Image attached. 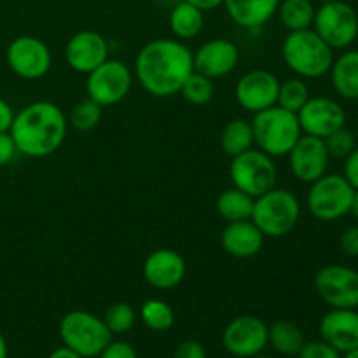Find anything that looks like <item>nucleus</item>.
<instances>
[{"instance_id":"nucleus-45","label":"nucleus","mask_w":358,"mask_h":358,"mask_svg":"<svg viewBox=\"0 0 358 358\" xmlns=\"http://www.w3.org/2000/svg\"><path fill=\"white\" fill-rule=\"evenodd\" d=\"M353 217L358 220V191H355V198H353V205H352V212Z\"/></svg>"},{"instance_id":"nucleus-19","label":"nucleus","mask_w":358,"mask_h":358,"mask_svg":"<svg viewBox=\"0 0 358 358\" xmlns=\"http://www.w3.org/2000/svg\"><path fill=\"white\" fill-rule=\"evenodd\" d=\"M187 273L185 259L171 248H157L143 262V278L157 290H171L180 285Z\"/></svg>"},{"instance_id":"nucleus-42","label":"nucleus","mask_w":358,"mask_h":358,"mask_svg":"<svg viewBox=\"0 0 358 358\" xmlns=\"http://www.w3.org/2000/svg\"><path fill=\"white\" fill-rule=\"evenodd\" d=\"M185 2L192 3V6H196L198 9H201L205 13V10H213L217 7H220L224 3V0H185Z\"/></svg>"},{"instance_id":"nucleus-18","label":"nucleus","mask_w":358,"mask_h":358,"mask_svg":"<svg viewBox=\"0 0 358 358\" xmlns=\"http://www.w3.org/2000/svg\"><path fill=\"white\" fill-rule=\"evenodd\" d=\"M238 62H240V49L229 38L206 41L192 52L194 70L210 79L229 76L236 69Z\"/></svg>"},{"instance_id":"nucleus-36","label":"nucleus","mask_w":358,"mask_h":358,"mask_svg":"<svg viewBox=\"0 0 358 358\" xmlns=\"http://www.w3.org/2000/svg\"><path fill=\"white\" fill-rule=\"evenodd\" d=\"M98 358H138L135 348L126 341H114L112 339L107 348L100 353Z\"/></svg>"},{"instance_id":"nucleus-10","label":"nucleus","mask_w":358,"mask_h":358,"mask_svg":"<svg viewBox=\"0 0 358 358\" xmlns=\"http://www.w3.org/2000/svg\"><path fill=\"white\" fill-rule=\"evenodd\" d=\"M133 86V72L121 59H105L100 66L87 73V98L100 107H112L124 100Z\"/></svg>"},{"instance_id":"nucleus-22","label":"nucleus","mask_w":358,"mask_h":358,"mask_svg":"<svg viewBox=\"0 0 358 358\" xmlns=\"http://www.w3.org/2000/svg\"><path fill=\"white\" fill-rule=\"evenodd\" d=\"M222 6L238 27L255 30L275 16L280 0H224Z\"/></svg>"},{"instance_id":"nucleus-39","label":"nucleus","mask_w":358,"mask_h":358,"mask_svg":"<svg viewBox=\"0 0 358 358\" xmlns=\"http://www.w3.org/2000/svg\"><path fill=\"white\" fill-rule=\"evenodd\" d=\"M339 247L350 257H358V224L357 226L348 227L345 233L341 234L339 240Z\"/></svg>"},{"instance_id":"nucleus-16","label":"nucleus","mask_w":358,"mask_h":358,"mask_svg":"<svg viewBox=\"0 0 358 358\" xmlns=\"http://www.w3.org/2000/svg\"><path fill=\"white\" fill-rule=\"evenodd\" d=\"M332 157L325 147L324 138L303 135L289 152V166L294 177L303 184H313L324 177Z\"/></svg>"},{"instance_id":"nucleus-37","label":"nucleus","mask_w":358,"mask_h":358,"mask_svg":"<svg viewBox=\"0 0 358 358\" xmlns=\"http://www.w3.org/2000/svg\"><path fill=\"white\" fill-rule=\"evenodd\" d=\"M173 358H206L205 346L194 339H185L177 345L173 352Z\"/></svg>"},{"instance_id":"nucleus-25","label":"nucleus","mask_w":358,"mask_h":358,"mask_svg":"<svg viewBox=\"0 0 358 358\" xmlns=\"http://www.w3.org/2000/svg\"><path fill=\"white\" fill-rule=\"evenodd\" d=\"M304 334L294 322L280 320L268 327V345L283 357H297L304 346Z\"/></svg>"},{"instance_id":"nucleus-13","label":"nucleus","mask_w":358,"mask_h":358,"mask_svg":"<svg viewBox=\"0 0 358 358\" xmlns=\"http://www.w3.org/2000/svg\"><path fill=\"white\" fill-rule=\"evenodd\" d=\"M227 353L238 358H252L268 346V325L254 315H241L231 320L222 332Z\"/></svg>"},{"instance_id":"nucleus-41","label":"nucleus","mask_w":358,"mask_h":358,"mask_svg":"<svg viewBox=\"0 0 358 358\" xmlns=\"http://www.w3.org/2000/svg\"><path fill=\"white\" fill-rule=\"evenodd\" d=\"M14 121V110L3 98H0V133L9 131Z\"/></svg>"},{"instance_id":"nucleus-28","label":"nucleus","mask_w":358,"mask_h":358,"mask_svg":"<svg viewBox=\"0 0 358 358\" xmlns=\"http://www.w3.org/2000/svg\"><path fill=\"white\" fill-rule=\"evenodd\" d=\"M220 147L231 157L252 149L254 147L252 122L247 119H233L227 122L220 133Z\"/></svg>"},{"instance_id":"nucleus-24","label":"nucleus","mask_w":358,"mask_h":358,"mask_svg":"<svg viewBox=\"0 0 358 358\" xmlns=\"http://www.w3.org/2000/svg\"><path fill=\"white\" fill-rule=\"evenodd\" d=\"M168 23H170V30L175 35V38L191 41V38L198 37L201 34L205 16H203L201 9L182 0L177 6H173L170 17H168Z\"/></svg>"},{"instance_id":"nucleus-21","label":"nucleus","mask_w":358,"mask_h":358,"mask_svg":"<svg viewBox=\"0 0 358 358\" xmlns=\"http://www.w3.org/2000/svg\"><path fill=\"white\" fill-rule=\"evenodd\" d=\"M264 240L266 236L252 222V219L227 222L222 234H220L222 248L236 259H248L257 255L264 247Z\"/></svg>"},{"instance_id":"nucleus-40","label":"nucleus","mask_w":358,"mask_h":358,"mask_svg":"<svg viewBox=\"0 0 358 358\" xmlns=\"http://www.w3.org/2000/svg\"><path fill=\"white\" fill-rule=\"evenodd\" d=\"M343 175L346 180L353 185V189L358 191V145L352 150L348 157L345 159V168H343Z\"/></svg>"},{"instance_id":"nucleus-17","label":"nucleus","mask_w":358,"mask_h":358,"mask_svg":"<svg viewBox=\"0 0 358 358\" xmlns=\"http://www.w3.org/2000/svg\"><path fill=\"white\" fill-rule=\"evenodd\" d=\"M65 59L73 72L87 76L108 59L107 38L94 30L77 31L66 42Z\"/></svg>"},{"instance_id":"nucleus-8","label":"nucleus","mask_w":358,"mask_h":358,"mask_svg":"<svg viewBox=\"0 0 358 358\" xmlns=\"http://www.w3.org/2000/svg\"><path fill=\"white\" fill-rule=\"evenodd\" d=\"M275 157L259 149H248L233 157L229 166V177L233 187L247 192L252 198H259L264 192L276 187L278 168Z\"/></svg>"},{"instance_id":"nucleus-38","label":"nucleus","mask_w":358,"mask_h":358,"mask_svg":"<svg viewBox=\"0 0 358 358\" xmlns=\"http://www.w3.org/2000/svg\"><path fill=\"white\" fill-rule=\"evenodd\" d=\"M17 149L9 131L0 133V168L7 166L16 157Z\"/></svg>"},{"instance_id":"nucleus-31","label":"nucleus","mask_w":358,"mask_h":358,"mask_svg":"<svg viewBox=\"0 0 358 358\" xmlns=\"http://www.w3.org/2000/svg\"><path fill=\"white\" fill-rule=\"evenodd\" d=\"M180 94L184 96L185 101L191 105H206L212 101L213 94H215V86H213V79L203 76L199 72H192L191 76L185 79L182 84Z\"/></svg>"},{"instance_id":"nucleus-26","label":"nucleus","mask_w":358,"mask_h":358,"mask_svg":"<svg viewBox=\"0 0 358 358\" xmlns=\"http://www.w3.org/2000/svg\"><path fill=\"white\" fill-rule=\"evenodd\" d=\"M255 198L248 196L247 192L240 191L236 187L226 189L220 192V196L215 201L217 213L222 217L226 222H238V220L252 219L254 212Z\"/></svg>"},{"instance_id":"nucleus-14","label":"nucleus","mask_w":358,"mask_h":358,"mask_svg":"<svg viewBox=\"0 0 358 358\" xmlns=\"http://www.w3.org/2000/svg\"><path fill=\"white\" fill-rule=\"evenodd\" d=\"M280 79L269 70L255 69L248 70L247 73L238 79L236 87H234V96H236L238 105L243 110L257 114L264 108L276 105L278 100Z\"/></svg>"},{"instance_id":"nucleus-20","label":"nucleus","mask_w":358,"mask_h":358,"mask_svg":"<svg viewBox=\"0 0 358 358\" xmlns=\"http://www.w3.org/2000/svg\"><path fill=\"white\" fill-rule=\"evenodd\" d=\"M320 339L339 353L358 348V311L348 308H331L318 325Z\"/></svg>"},{"instance_id":"nucleus-4","label":"nucleus","mask_w":358,"mask_h":358,"mask_svg":"<svg viewBox=\"0 0 358 358\" xmlns=\"http://www.w3.org/2000/svg\"><path fill=\"white\" fill-rule=\"evenodd\" d=\"M254 143L271 157H285L303 136L299 119L294 112L273 105L254 114L252 119Z\"/></svg>"},{"instance_id":"nucleus-1","label":"nucleus","mask_w":358,"mask_h":358,"mask_svg":"<svg viewBox=\"0 0 358 358\" xmlns=\"http://www.w3.org/2000/svg\"><path fill=\"white\" fill-rule=\"evenodd\" d=\"M192 72V51L178 38H152L136 52V80L156 98L180 93L182 84Z\"/></svg>"},{"instance_id":"nucleus-32","label":"nucleus","mask_w":358,"mask_h":358,"mask_svg":"<svg viewBox=\"0 0 358 358\" xmlns=\"http://www.w3.org/2000/svg\"><path fill=\"white\" fill-rule=\"evenodd\" d=\"M101 108L103 107H100L91 98L77 101L69 112V124L76 128L77 131H91L100 124Z\"/></svg>"},{"instance_id":"nucleus-33","label":"nucleus","mask_w":358,"mask_h":358,"mask_svg":"<svg viewBox=\"0 0 358 358\" xmlns=\"http://www.w3.org/2000/svg\"><path fill=\"white\" fill-rule=\"evenodd\" d=\"M101 318H103L105 325L112 332V336H119L126 334L135 327L136 311L128 303H114L105 310V315Z\"/></svg>"},{"instance_id":"nucleus-6","label":"nucleus","mask_w":358,"mask_h":358,"mask_svg":"<svg viewBox=\"0 0 358 358\" xmlns=\"http://www.w3.org/2000/svg\"><path fill=\"white\" fill-rule=\"evenodd\" d=\"M58 332L63 346L84 358L100 357L112 341V332L103 318L83 310L69 311L59 322Z\"/></svg>"},{"instance_id":"nucleus-34","label":"nucleus","mask_w":358,"mask_h":358,"mask_svg":"<svg viewBox=\"0 0 358 358\" xmlns=\"http://www.w3.org/2000/svg\"><path fill=\"white\" fill-rule=\"evenodd\" d=\"M324 142L329 150V156L336 157V159H346V157L352 154V150L358 145L355 133L350 131L346 126H343V128H339L338 131L325 136Z\"/></svg>"},{"instance_id":"nucleus-46","label":"nucleus","mask_w":358,"mask_h":358,"mask_svg":"<svg viewBox=\"0 0 358 358\" xmlns=\"http://www.w3.org/2000/svg\"><path fill=\"white\" fill-rule=\"evenodd\" d=\"M341 358H358V348L352 350V352H346L345 355H341Z\"/></svg>"},{"instance_id":"nucleus-23","label":"nucleus","mask_w":358,"mask_h":358,"mask_svg":"<svg viewBox=\"0 0 358 358\" xmlns=\"http://www.w3.org/2000/svg\"><path fill=\"white\" fill-rule=\"evenodd\" d=\"M329 76L339 96L358 100V49H345V52L334 58Z\"/></svg>"},{"instance_id":"nucleus-12","label":"nucleus","mask_w":358,"mask_h":358,"mask_svg":"<svg viewBox=\"0 0 358 358\" xmlns=\"http://www.w3.org/2000/svg\"><path fill=\"white\" fill-rule=\"evenodd\" d=\"M315 290L331 308H358V271L343 264H327L315 275Z\"/></svg>"},{"instance_id":"nucleus-15","label":"nucleus","mask_w":358,"mask_h":358,"mask_svg":"<svg viewBox=\"0 0 358 358\" xmlns=\"http://www.w3.org/2000/svg\"><path fill=\"white\" fill-rule=\"evenodd\" d=\"M303 135L325 138L346 126V112L338 100L329 96H310L297 112Z\"/></svg>"},{"instance_id":"nucleus-47","label":"nucleus","mask_w":358,"mask_h":358,"mask_svg":"<svg viewBox=\"0 0 358 358\" xmlns=\"http://www.w3.org/2000/svg\"><path fill=\"white\" fill-rule=\"evenodd\" d=\"M252 358H273V357L264 355V353H259V355H255V357H252Z\"/></svg>"},{"instance_id":"nucleus-7","label":"nucleus","mask_w":358,"mask_h":358,"mask_svg":"<svg viewBox=\"0 0 358 358\" xmlns=\"http://www.w3.org/2000/svg\"><path fill=\"white\" fill-rule=\"evenodd\" d=\"M355 189L339 173H325L313 184L306 196L308 212L322 222H334L352 212Z\"/></svg>"},{"instance_id":"nucleus-27","label":"nucleus","mask_w":358,"mask_h":358,"mask_svg":"<svg viewBox=\"0 0 358 358\" xmlns=\"http://www.w3.org/2000/svg\"><path fill=\"white\" fill-rule=\"evenodd\" d=\"M278 16L289 31L306 30L313 27L317 7L311 0H280Z\"/></svg>"},{"instance_id":"nucleus-11","label":"nucleus","mask_w":358,"mask_h":358,"mask_svg":"<svg viewBox=\"0 0 358 358\" xmlns=\"http://www.w3.org/2000/svg\"><path fill=\"white\" fill-rule=\"evenodd\" d=\"M9 69L24 80H38L51 70L52 55L48 44L34 35H20L7 45Z\"/></svg>"},{"instance_id":"nucleus-3","label":"nucleus","mask_w":358,"mask_h":358,"mask_svg":"<svg viewBox=\"0 0 358 358\" xmlns=\"http://www.w3.org/2000/svg\"><path fill=\"white\" fill-rule=\"evenodd\" d=\"M282 58L290 72L301 79H320L327 76L334 62V49L313 30L289 31L282 44Z\"/></svg>"},{"instance_id":"nucleus-9","label":"nucleus","mask_w":358,"mask_h":358,"mask_svg":"<svg viewBox=\"0 0 358 358\" xmlns=\"http://www.w3.org/2000/svg\"><path fill=\"white\" fill-rule=\"evenodd\" d=\"M313 28L332 49H350L358 38V14L343 0L320 3L315 13Z\"/></svg>"},{"instance_id":"nucleus-30","label":"nucleus","mask_w":358,"mask_h":358,"mask_svg":"<svg viewBox=\"0 0 358 358\" xmlns=\"http://www.w3.org/2000/svg\"><path fill=\"white\" fill-rule=\"evenodd\" d=\"M308 100H310V87H308L304 79L292 77V79H287L283 83H280L278 100H276L278 107L297 114Z\"/></svg>"},{"instance_id":"nucleus-29","label":"nucleus","mask_w":358,"mask_h":358,"mask_svg":"<svg viewBox=\"0 0 358 358\" xmlns=\"http://www.w3.org/2000/svg\"><path fill=\"white\" fill-rule=\"evenodd\" d=\"M140 320L147 329L156 332H164L173 327L175 311L166 301L147 299L140 308Z\"/></svg>"},{"instance_id":"nucleus-5","label":"nucleus","mask_w":358,"mask_h":358,"mask_svg":"<svg viewBox=\"0 0 358 358\" xmlns=\"http://www.w3.org/2000/svg\"><path fill=\"white\" fill-rule=\"evenodd\" d=\"M301 217V203L289 189L273 187L255 198L252 222L266 238H283L294 231Z\"/></svg>"},{"instance_id":"nucleus-44","label":"nucleus","mask_w":358,"mask_h":358,"mask_svg":"<svg viewBox=\"0 0 358 358\" xmlns=\"http://www.w3.org/2000/svg\"><path fill=\"white\" fill-rule=\"evenodd\" d=\"M7 357H9V346H7L6 338H3L2 332H0V358H7Z\"/></svg>"},{"instance_id":"nucleus-43","label":"nucleus","mask_w":358,"mask_h":358,"mask_svg":"<svg viewBox=\"0 0 358 358\" xmlns=\"http://www.w3.org/2000/svg\"><path fill=\"white\" fill-rule=\"evenodd\" d=\"M48 358H84V357L77 355L76 352H72V350L66 348V346H59V348L52 350V352L48 355Z\"/></svg>"},{"instance_id":"nucleus-2","label":"nucleus","mask_w":358,"mask_h":358,"mask_svg":"<svg viewBox=\"0 0 358 358\" xmlns=\"http://www.w3.org/2000/svg\"><path fill=\"white\" fill-rule=\"evenodd\" d=\"M69 129V119L56 103L48 100L34 101L14 114L9 133L16 143L17 154L42 159L55 154L63 145Z\"/></svg>"},{"instance_id":"nucleus-35","label":"nucleus","mask_w":358,"mask_h":358,"mask_svg":"<svg viewBox=\"0 0 358 358\" xmlns=\"http://www.w3.org/2000/svg\"><path fill=\"white\" fill-rule=\"evenodd\" d=\"M297 358H341V353L325 341L318 339V341L304 343L301 352L297 353Z\"/></svg>"},{"instance_id":"nucleus-48","label":"nucleus","mask_w":358,"mask_h":358,"mask_svg":"<svg viewBox=\"0 0 358 358\" xmlns=\"http://www.w3.org/2000/svg\"><path fill=\"white\" fill-rule=\"evenodd\" d=\"M327 2H332V0H320V3H327Z\"/></svg>"}]
</instances>
